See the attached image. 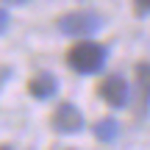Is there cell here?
<instances>
[{
    "mask_svg": "<svg viewBox=\"0 0 150 150\" xmlns=\"http://www.w3.org/2000/svg\"><path fill=\"white\" fill-rule=\"evenodd\" d=\"M28 92H31L36 100H50V97L59 92V81L53 72H36L28 81Z\"/></svg>",
    "mask_w": 150,
    "mask_h": 150,
    "instance_id": "5b68a950",
    "label": "cell"
},
{
    "mask_svg": "<svg viewBox=\"0 0 150 150\" xmlns=\"http://www.w3.org/2000/svg\"><path fill=\"white\" fill-rule=\"evenodd\" d=\"M136 89H139V106L145 111L150 106V64L147 61L136 64Z\"/></svg>",
    "mask_w": 150,
    "mask_h": 150,
    "instance_id": "8992f818",
    "label": "cell"
},
{
    "mask_svg": "<svg viewBox=\"0 0 150 150\" xmlns=\"http://www.w3.org/2000/svg\"><path fill=\"white\" fill-rule=\"evenodd\" d=\"M6 25H8V14L0 8V31H6Z\"/></svg>",
    "mask_w": 150,
    "mask_h": 150,
    "instance_id": "9c48e42d",
    "label": "cell"
},
{
    "mask_svg": "<svg viewBox=\"0 0 150 150\" xmlns=\"http://www.w3.org/2000/svg\"><path fill=\"white\" fill-rule=\"evenodd\" d=\"M97 95L108 103L111 108H122L128 103V95H131V86L122 75H106V78L97 83Z\"/></svg>",
    "mask_w": 150,
    "mask_h": 150,
    "instance_id": "277c9868",
    "label": "cell"
},
{
    "mask_svg": "<svg viewBox=\"0 0 150 150\" xmlns=\"http://www.w3.org/2000/svg\"><path fill=\"white\" fill-rule=\"evenodd\" d=\"M0 150H11V145H0Z\"/></svg>",
    "mask_w": 150,
    "mask_h": 150,
    "instance_id": "8fae6325",
    "label": "cell"
},
{
    "mask_svg": "<svg viewBox=\"0 0 150 150\" xmlns=\"http://www.w3.org/2000/svg\"><path fill=\"white\" fill-rule=\"evenodd\" d=\"M3 3H8V6H22V3H28V0H3Z\"/></svg>",
    "mask_w": 150,
    "mask_h": 150,
    "instance_id": "30bf717a",
    "label": "cell"
},
{
    "mask_svg": "<svg viewBox=\"0 0 150 150\" xmlns=\"http://www.w3.org/2000/svg\"><path fill=\"white\" fill-rule=\"evenodd\" d=\"M106 47L97 42H92V39H81V42H75L70 50H67V64L72 67L75 72L81 75H95L103 70V64H106Z\"/></svg>",
    "mask_w": 150,
    "mask_h": 150,
    "instance_id": "6da1fadb",
    "label": "cell"
},
{
    "mask_svg": "<svg viewBox=\"0 0 150 150\" xmlns=\"http://www.w3.org/2000/svg\"><path fill=\"white\" fill-rule=\"evenodd\" d=\"M134 8H136L139 17H145L147 11H150V0H134Z\"/></svg>",
    "mask_w": 150,
    "mask_h": 150,
    "instance_id": "ba28073f",
    "label": "cell"
},
{
    "mask_svg": "<svg viewBox=\"0 0 150 150\" xmlns=\"http://www.w3.org/2000/svg\"><path fill=\"white\" fill-rule=\"evenodd\" d=\"M59 31L67 36H92L103 28V20L95 11H70V14L59 17Z\"/></svg>",
    "mask_w": 150,
    "mask_h": 150,
    "instance_id": "7a4b0ae2",
    "label": "cell"
},
{
    "mask_svg": "<svg viewBox=\"0 0 150 150\" xmlns=\"http://www.w3.org/2000/svg\"><path fill=\"white\" fill-rule=\"evenodd\" d=\"M95 136L100 142H114L120 136V122L117 120H111V117H106V120H97V125H95Z\"/></svg>",
    "mask_w": 150,
    "mask_h": 150,
    "instance_id": "52a82bcc",
    "label": "cell"
},
{
    "mask_svg": "<svg viewBox=\"0 0 150 150\" xmlns=\"http://www.w3.org/2000/svg\"><path fill=\"white\" fill-rule=\"evenodd\" d=\"M50 125H53L56 134H64V136H72V134H81L83 131V114L78 111V106L72 103H59L50 114Z\"/></svg>",
    "mask_w": 150,
    "mask_h": 150,
    "instance_id": "3957f363",
    "label": "cell"
}]
</instances>
